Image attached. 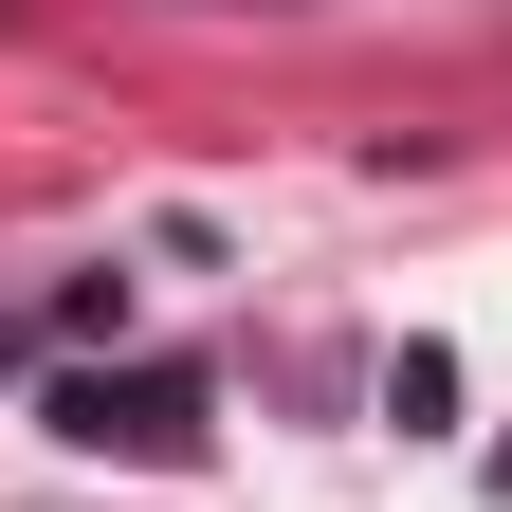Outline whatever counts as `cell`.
<instances>
[{
    "label": "cell",
    "mask_w": 512,
    "mask_h": 512,
    "mask_svg": "<svg viewBox=\"0 0 512 512\" xmlns=\"http://www.w3.org/2000/svg\"><path fill=\"white\" fill-rule=\"evenodd\" d=\"M55 439L183 476V458H202V366H74V384H55Z\"/></svg>",
    "instance_id": "6da1fadb"
},
{
    "label": "cell",
    "mask_w": 512,
    "mask_h": 512,
    "mask_svg": "<svg viewBox=\"0 0 512 512\" xmlns=\"http://www.w3.org/2000/svg\"><path fill=\"white\" fill-rule=\"evenodd\" d=\"M384 421H403V439L458 421V348H403V366H384Z\"/></svg>",
    "instance_id": "7a4b0ae2"
},
{
    "label": "cell",
    "mask_w": 512,
    "mask_h": 512,
    "mask_svg": "<svg viewBox=\"0 0 512 512\" xmlns=\"http://www.w3.org/2000/svg\"><path fill=\"white\" fill-rule=\"evenodd\" d=\"M494 494H512V439H494Z\"/></svg>",
    "instance_id": "3957f363"
},
{
    "label": "cell",
    "mask_w": 512,
    "mask_h": 512,
    "mask_svg": "<svg viewBox=\"0 0 512 512\" xmlns=\"http://www.w3.org/2000/svg\"><path fill=\"white\" fill-rule=\"evenodd\" d=\"M0 366H19V348H0Z\"/></svg>",
    "instance_id": "277c9868"
}]
</instances>
